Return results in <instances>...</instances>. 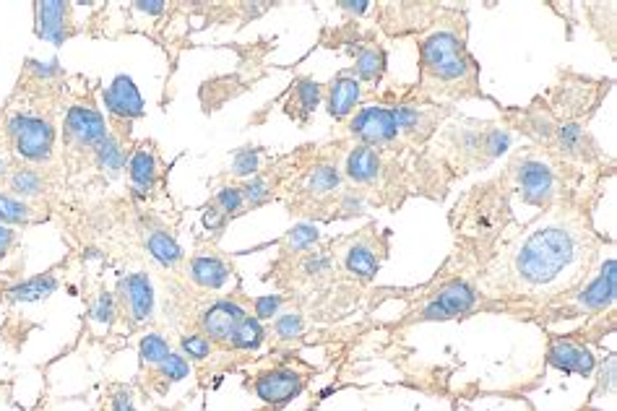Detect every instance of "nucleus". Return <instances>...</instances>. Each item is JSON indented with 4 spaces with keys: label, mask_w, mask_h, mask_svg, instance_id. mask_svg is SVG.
Returning <instances> with one entry per match:
<instances>
[{
    "label": "nucleus",
    "mask_w": 617,
    "mask_h": 411,
    "mask_svg": "<svg viewBox=\"0 0 617 411\" xmlns=\"http://www.w3.org/2000/svg\"><path fill=\"white\" fill-rule=\"evenodd\" d=\"M581 242L568 227L550 224L521 245L513 271L524 289H547L563 279L576 263Z\"/></svg>",
    "instance_id": "nucleus-1"
},
{
    "label": "nucleus",
    "mask_w": 617,
    "mask_h": 411,
    "mask_svg": "<svg viewBox=\"0 0 617 411\" xmlns=\"http://www.w3.org/2000/svg\"><path fill=\"white\" fill-rule=\"evenodd\" d=\"M420 76L422 86L438 94L477 92V63L453 32H433L420 42Z\"/></svg>",
    "instance_id": "nucleus-2"
},
{
    "label": "nucleus",
    "mask_w": 617,
    "mask_h": 411,
    "mask_svg": "<svg viewBox=\"0 0 617 411\" xmlns=\"http://www.w3.org/2000/svg\"><path fill=\"white\" fill-rule=\"evenodd\" d=\"M8 136L14 141V149L29 162H45L53 154L55 131L47 120L16 115L8 120Z\"/></svg>",
    "instance_id": "nucleus-3"
},
{
    "label": "nucleus",
    "mask_w": 617,
    "mask_h": 411,
    "mask_svg": "<svg viewBox=\"0 0 617 411\" xmlns=\"http://www.w3.org/2000/svg\"><path fill=\"white\" fill-rule=\"evenodd\" d=\"M516 183L521 190V201L529 206H547L555 193V175L542 159H516Z\"/></svg>",
    "instance_id": "nucleus-4"
},
{
    "label": "nucleus",
    "mask_w": 617,
    "mask_h": 411,
    "mask_svg": "<svg viewBox=\"0 0 617 411\" xmlns=\"http://www.w3.org/2000/svg\"><path fill=\"white\" fill-rule=\"evenodd\" d=\"M352 133L362 141V146L370 149H383L391 146L399 138V125L394 120V112L386 107H365L352 120Z\"/></svg>",
    "instance_id": "nucleus-5"
},
{
    "label": "nucleus",
    "mask_w": 617,
    "mask_h": 411,
    "mask_svg": "<svg viewBox=\"0 0 617 411\" xmlns=\"http://www.w3.org/2000/svg\"><path fill=\"white\" fill-rule=\"evenodd\" d=\"M477 302V294L464 281H453L448 287L440 289L433 300L427 302L417 313V320H451L459 315L469 313Z\"/></svg>",
    "instance_id": "nucleus-6"
},
{
    "label": "nucleus",
    "mask_w": 617,
    "mask_h": 411,
    "mask_svg": "<svg viewBox=\"0 0 617 411\" xmlns=\"http://www.w3.org/2000/svg\"><path fill=\"white\" fill-rule=\"evenodd\" d=\"M107 138V125L92 107H71L66 115V141L79 149H97Z\"/></svg>",
    "instance_id": "nucleus-7"
},
{
    "label": "nucleus",
    "mask_w": 617,
    "mask_h": 411,
    "mask_svg": "<svg viewBox=\"0 0 617 411\" xmlns=\"http://www.w3.org/2000/svg\"><path fill=\"white\" fill-rule=\"evenodd\" d=\"M305 388V378L297 370L289 367H276V370L261 372L253 380V393L269 404H287L292 398H297Z\"/></svg>",
    "instance_id": "nucleus-8"
},
{
    "label": "nucleus",
    "mask_w": 617,
    "mask_h": 411,
    "mask_svg": "<svg viewBox=\"0 0 617 411\" xmlns=\"http://www.w3.org/2000/svg\"><path fill=\"white\" fill-rule=\"evenodd\" d=\"M547 362H550L555 370L563 372H576V375H584L589 378L594 367H597V359L586 344H578L573 339H552L550 349H547Z\"/></svg>",
    "instance_id": "nucleus-9"
},
{
    "label": "nucleus",
    "mask_w": 617,
    "mask_h": 411,
    "mask_svg": "<svg viewBox=\"0 0 617 411\" xmlns=\"http://www.w3.org/2000/svg\"><path fill=\"white\" fill-rule=\"evenodd\" d=\"M105 105L107 110L120 120H138L144 118V99L138 94L136 84L131 81V76H115V81L110 84V89L105 92Z\"/></svg>",
    "instance_id": "nucleus-10"
},
{
    "label": "nucleus",
    "mask_w": 617,
    "mask_h": 411,
    "mask_svg": "<svg viewBox=\"0 0 617 411\" xmlns=\"http://www.w3.org/2000/svg\"><path fill=\"white\" fill-rule=\"evenodd\" d=\"M37 34L40 40L63 45L73 34L71 27V6L68 3H37Z\"/></svg>",
    "instance_id": "nucleus-11"
},
{
    "label": "nucleus",
    "mask_w": 617,
    "mask_h": 411,
    "mask_svg": "<svg viewBox=\"0 0 617 411\" xmlns=\"http://www.w3.org/2000/svg\"><path fill=\"white\" fill-rule=\"evenodd\" d=\"M120 302L128 310L136 323H144L151 318V310H154V292H151V284L144 274H131L120 281Z\"/></svg>",
    "instance_id": "nucleus-12"
},
{
    "label": "nucleus",
    "mask_w": 617,
    "mask_h": 411,
    "mask_svg": "<svg viewBox=\"0 0 617 411\" xmlns=\"http://www.w3.org/2000/svg\"><path fill=\"white\" fill-rule=\"evenodd\" d=\"M615 276H617L615 261L604 263L602 274L597 276V281L589 284L584 292L578 294V307H581L584 313H602V310L612 307V302H615V292H617Z\"/></svg>",
    "instance_id": "nucleus-13"
},
{
    "label": "nucleus",
    "mask_w": 617,
    "mask_h": 411,
    "mask_svg": "<svg viewBox=\"0 0 617 411\" xmlns=\"http://www.w3.org/2000/svg\"><path fill=\"white\" fill-rule=\"evenodd\" d=\"M357 102H360V81H357L355 71H342L329 86V97H326L329 115L334 120L349 118V112L355 110Z\"/></svg>",
    "instance_id": "nucleus-14"
},
{
    "label": "nucleus",
    "mask_w": 617,
    "mask_h": 411,
    "mask_svg": "<svg viewBox=\"0 0 617 411\" xmlns=\"http://www.w3.org/2000/svg\"><path fill=\"white\" fill-rule=\"evenodd\" d=\"M243 307L235 305V302H217L211 305L204 315V333L214 341H230L235 328L240 326L243 320Z\"/></svg>",
    "instance_id": "nucleus-15"
},
{
    "label": "nucleus",
    "mask_w": 617,
    "mask_h": 411,
    "mask_svg": "<svg viewBox=\"0 0 617 411\" xmlns=\"http://www.w3.org/2000/svg\"><path fill=\"white\" fill-rule=\"evenodd\" d=\"M191 276L198 287L222 289L230 279V268L217 255H198L191 261Z\"/></svg>",
    "instance_id": "nucleus-16"
},
{
    "label": "nucleus",
    "mask_w": 617,
    "mask_h": 411,
    "mask_svg": "<svg viewBox=\"0 0 617 411\" xmlns=\"http://www.w3.org/2000/svg\"><path fill=\"white\" fill-rule=\"evenodd\" d=\"M378 172H381V157H378V151L370 149V146H362V144L349 151V157H347L349 180L368 185V183H373L375 177H378Z\"/></svg>",
    "instance_id": "nucleus-17"
},
{
    "label": "nucleus",
    "mask_w": 617,
    "mask_h": 411,
    "mask_svg": "<svg viewBox=\"0 0 617 411\" xmlns=\"http://www.w3.org/2000/svg\"><path fill=\"white\" fill-rule=\"evenodd\" d=\"M355 76L357 81L378 84L386 71V53L378 45H355Z\"/></svg>",
    "instance_id": "nucleus-18"
},
{
    "label": "nucleus",
    "mask_w": 617,
    "mask_h": 411,
    "mask_svg": "<svg viewBox=\"0 0 617 411\" xmlns=\"http://www.w3.org/2000/svg\"><path fill=\"white\" fill-rule=\"evenodd\" d=\"M318 102H321V84H316L313 79H300L289 92L287 115L297 120H308L310 112L318 107Z\"/></svg>",
    "instance_id": "nucleus-19"
},
{
    "label": "nucleus",
    "mask_w": 617,
    "mask_h": 411,
    "mask_svg": "<svg viewBox=\"0 0 617 411\" xmlns=\"http://www.w3.org/2000/svg\"><path fill=\"white\" fill-rule=\"evenodd\" d=\"M131 183H133V188H136L138 193H144V196L151 188H154V183H157V159H154L151 151L141 149L133 154Z\"/></svg>",
    "instance_id": "nucleus-20"
},
{
    "label": "nucleus",
    "mask_w": 617,
    "mask_h": 411,
    "mask_svg": "<svg viewBox=\"0 0 617 411\" xmlns=\"http://www.w3.org/2000/svg\"><path fill=\"white\" fill-rule=\"evenodd\" d=\"M58 289V281L53 274L34 276V279L24 281V284H16V287L8 289V300L11 302H37L47 294H53Z\"/></svg>",
    "instance_id": "nucleus-21"
},
{
    "label": "nucleus",
    "mask_w": 617,
    "mask_h": 411,
    "mask_svg": "<svg viewBox=\"0 0 617 411\" xmlns=\"http://www.w3.org/2000/svg\"><path fill=\"white\" fill-rule=\"evenodd\" d=\"M146 248H149V253L154 255L159 263H165V266H175V263L183 258L178 242L172 240L167 232H162V229L149 232V237H146Z\"/></svg>",
    "instance_id": "nucleus-22"
},
{
    "label": "nucleus",
    "mask_w": 617,
    "mask_h": 411,
    "mask_svg": "<svg viewBox=\"0 0 617 411\" xmlns=\"http://www.w3.org/2000/svg\"><path fill=\"white\" fill-rule=\"evenodd\" d=\"M230 344L235 346V349H245V352L258 349V346L263 344V326L258 323V318L240 320V326H237L235 333H232Z\"/></svg>",
    "instance_id": "nucleus-23"
},
{
    "label": "nucleus",
    "mask_w": 617,
    "mask_h": 411,
    "mask_svg": "<svg viewBox=\"0 0 617 411\" xmlns=\"http://www.w3.org/2000/svg\"><path fill=\"white\" fill-rule=\"evenodd\" d=\"M305 188L310 193H331L339 188V172L331 164H318L316 170H310V175L305 177Z\"/></svg>",
    "instance_id": "nucleus-24"
},
{
    "label": "nucleus",
    "mask_w": 617,
    "mask_h": 411,
    "mask_svg": "<svg viewBox=\"0 0 617 411\" xmlns=\"http://www.w3.org/2000/svg\"><path fill=\"white\" fill-rule=\"evenodd\" d=\"M32 219V206L21 198H11L0 193V222L6 224H27Z\"/></svg>",
    "instance_id": "nucleus-25"
},
{
    "label": "nucleus",
    "mask_w": 617,
    "mask_h": 411,
    "mask_svg": "<svg viewBox=\"0 0 617 411\" xmlns=\"http://www.w3.org/2000/svg\"><path fill=\"white\" fill-rule=\"evenodd\" d=\"M347 268L362 279H373L378 271V258L368 248H352L347 253Z\"/></svg>",
    "instance_id": "nucleus-26"
},
{
    "label": "nucleus",
    "mask_w": 617,
    "mask_h": 411,
    "mask_svg": "<svg viewBox=\"0 0 617 411\" xmlns=\"http://www.w3.org/2000/svg\"><path fill=\"white\" fill-rule=\"evenodd\" d=\"M97 159L105 170H112V172L120 170V167L125 164V154H123V149H120V141L107 136L105 141L97 146Z\"/></svg>",
    "instance_id": "nucleus-27"
},
{
    "label": "nucleus",
    "mask_w": 617,
    "mask_h": 411,
    "mask_svg": "<svg viewBox=\"0 0 617 411\" xmlns=\"http://www.w3.org/2000/svg\"><path fill=\"white\" fill-rule=\"evenodd\" d=\"M11 190L19 193L21 198L37 196V193H42V177L34 170L14 172V175H11Z\"/></svg>",
    "instance_id": "nucleus-28"
},
{
    "label": "nucleus",
    "mask_w": 617,
    "mask_h": 411,
    "mask_svg": "<svg viewBox=\"0 0 617 411\" xmlns=\"http://www.w3.org/2000/svg\"><path fill=\"white\" fill-rule=\"evenodd\" d=\"M170 354V344H167L162 336H157V333H149V336L141 341V359H144V362L159 365V362L170 357Z\"/></svg>",
    "instance_id": "nucleus-29"
},
{
    "label": "nucleus",
    "mask_w": 617,
    "mask_h": 411,
    "mask_svg": "<svg viewBox=\"0 0 617 411\" xmlns=\"http://www.w3.org/2000/svg\"><path fill=\"white\" fill-rule=\"evenodd\" d=\"M245 201H243V193H240V188H224L219 190L217 201H214V209L222 211L224 216H232L237 214V211L243 209Z\"/></svg>",
    "instance_id": "nucleus-30"
},
{
    "label": "nucleus",
    "mask_w": 617,
    "mask_h": 411,
    "mask_svg": "<svg viewBox=\"0 0 617 411\" xmlns=\"http://www.w3.org/2000/svg\"><path fill=\"white\" fill-rule=\"evenodd\" d=\"M159 375L167 380V383H172V380H183L188 372H191V367H188V362H185L183 357H178V354H170L167 359H162L159 362Z\"/></svg>",
    "instance_id": "nucleus-31"
},
{
    "label": "nucleus",
    "mask_w": 617,
    "mask_h": 411,
    "mask_svg": "<svg viewBox=\"0 0 617 411\" xmlns=\"http://www.w3.org/2000/svg\"><path fill=\"white\" fill-rule=\"evenodd\" d=\"M240 193H243V201L248 203V206H261V203L269 201L271 188L266 180H253V183H245L243 188H240Z\"/></svg>",
    "instance_id": "nucleus-32"
},
{
    "label": "nucleus",
    "mask_w": 617,
    "mask_h": 411,
    "mask_svg": "<svg viewBox=\"0 0 617 411\" xmlns=\"http://www.w3.org/2000/svg\"><path fill=\"white\" fill-rule=\"evenodd\" d=\"M302 328H305V323H302V318L297 313H289L282 315V318L276 320L274 333L279 336V339H297L302 333Z\"/></svg>",
    "instance_id": "nucleus-33"
},
{
    "label": "nucleus",
    "mask_w": 617,
    "mask_h": 411,
    "mask_svg": "<svg viewBox=\"0 0 617 411\" xmlns=\"http://www.w3.org/2000/svg\"><path fill=\"white\" fill-rule=\"evenodd\" d=\"M318 237V232L313 227H308V224H297L292 232H289L287 242H289V248L292 250H302V248H308V245H313Z\"/></svg>",
    "instance_id": "nucleus-34"
},
{
    "label": "nucleus",
    "mask_w": 617,
    "mask_h": 411,
    "mask_svg": "<svg viewBox=\"0 0 617 411\" xmlns=\"http://www.w3.org/2000/svg\"><path fill=\"white\" fill-rule=\"evenodd\" d=\"M258 170V149H243L235 154V164H232V172L235 175H250V172Z\"/></svg>",
    "instance_id": "nucleus-35"
},
{
    "label": "nucleus",
    "mask_w": 617,
    "mask_h": 411,
    "mask_svg": "<svg viewBox=\"0 0 617 411\" xmlns=\"http://www.w3.org/2000/svg\"><path fill=\"white\" fill-rule=\"evenodd\" d=\"M183 352L193 359H204V357H209L211 344H209V339H206V336H185Z\"/></svg>",
    "instance_id": "nucleus-36"
},
{
    "label": "nucleus",
    "mask_w": 617,
    "mask_h": 411,
    "mask_svg": "<svg viewBox=\"0 0 617 411\" xmlns=\"http://www.w3.org/2000/svg\"><path fill=\"white\" fill-rule=\"evenodd\" d=\"M282 307V297H258L256 300V318H271L279 313Z\"/></svg>",
    "instance_id": "nucleus-37"
},
{
    "label": "nucleus",
    "mask_w": 617,
    "mask_h": 411,
    "mask_svg": "<svg viewBox=\"0 0 617 411\" xmlns=\"http://www.w3.org/2000/svg\"><path fill=\"white\" fill-rule=\"evenodd\" d=\"M14 245H16V232L11 227H6V224H0V261L11 253Z\"/></svg>",
    "instance_id": "nucleus-38"
},
{
    "label": "nucleus",
    "mask_w": 617,
    "mask_h": 411,
    "mask_svg": "<svg viewBox=\"0 0 617 411\" xmlns=\"http://www.w3.org/2000/svg\"><path fill=\"white\" fill-rule=\"evenodd\" d=\"M112 411H136V409H133L131 393H128V391L115 393V396H112Z\"/></svg>",
    "instance_id": "nucleus-39"
},
{
    "label": "nucleus",
    "mask_w": 617,
    "mask_h": 411,
    "mask_svg": "<svg viewBox=\"0 0 617 411\" xmlns=\"http://www.w3.org/2000/svg\"><path fill=\"white\" fill-rule=\"evenodd\" d=\"M339 8H344L349 14H365L370 8V3L368 0H357V3H339Z\"/></svg>",
    "instance_id": "nucleus-40"
},
{
    "label": "nucleus",
    "mask_w": 617,
    "mask_h": 411,
    "mask_svg": "<svg viewBox=\"0 0 617 411\" xmlns=\"http://www.w3.org/2000/svg\"><path fill=\"white\" fill-rule=\"evenodd\" d=\"M97 318L99 320H110L112 318V300H110V297H102V300H99Z\"/></svg>",
    "instance_id": "nucleus-41"
},
{
    "label": "nucleus",
    "mask_w": 617,
    "mask_h": 411,
    "mask_svg": "<svg viewBox=\"0 0 617 411\" xmlns=\"http://www.w3.org/2000/svg\"><path fill=\"white\" fill-rule=\"evenodd\" d=\"M138 11H149V14H162L165 11V3L157 0V3H138Z\"/></svg>",
    "instance_id": "nucleus-42"
},
{
    "label": "nucleus",
    "mask_w": 617,
    "mask_h": 411,
    "mask_svg": "<svg viewBox=\"0 0 617 411\" xmlns=\"http://www.w3.org/2000/svg\"><path fill=\"white\" fill-rule=\"evenodd\" d=\"M6 175V162H3V159H0V177Z\"/></svg>",
    "instance_id": "nucleus-43"
},
{
    "label": "nucleus",
    "mask_w": 617,
    "mask_h": 411,
    "mask_svg": "<svg viewBox=\"0 0 617 411\" xmlns=\"http://www.w3.org/2000/svg\"><path fill=\"white\" fill-rule=\"evenodd\" d=\"M589 411H602V409H589Z\"/></svg>",
    "instance_id": "nucleus-44"
}]
</instances>
